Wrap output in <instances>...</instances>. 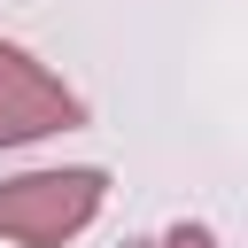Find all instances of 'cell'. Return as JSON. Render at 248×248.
I'll use <instances>...</instances> for the list:
<instances>
[{
	"instance_id": "cell-1",
	"label": "cell",
	"mask_w": 248,
	"mask_h": 248,
	"mask_svg": "<svg viewBox=\"0 0 248 248\" xmlns=\"http://www.w3.org/2000/svg\"><path fill=\"white\" fill-rule=\"evenodd\" d=\"M108 178L101 170H31L0 186V240H31V248H62L93 225Z\"/></svg>"
},
{
	"instance_id": "cell-3",
	"label": "cell",
	"mask_w": 248,
	"mask_h": 248,
	"mask_svg": "<svg viewBox=\"0 0 248 248\" xmlns=\"http://www.w3.org/2000/svg\"><path fill=\"white\" fill-rule=\"evenodd\" d=\"M163 248H209V232H202V225H178V232H170Z\"/></svg>"
},
{
	"instance_id": "cell-2",
	"label": "cell",
	"mask_w": 248,
	"mask_h": 248,
	"mask_svg": "<svg viewBox=\"0 0 248 248\" xmlns=\"http://www.w3.org/2000/svg\"><path fill=\"white\" fill-rule=\"evenodd\" d=\"M85 124L78 93L62 78H46L23 46L0 39V147H23V140H46V132H70Z\"/></svg>"
}]
</instances>
